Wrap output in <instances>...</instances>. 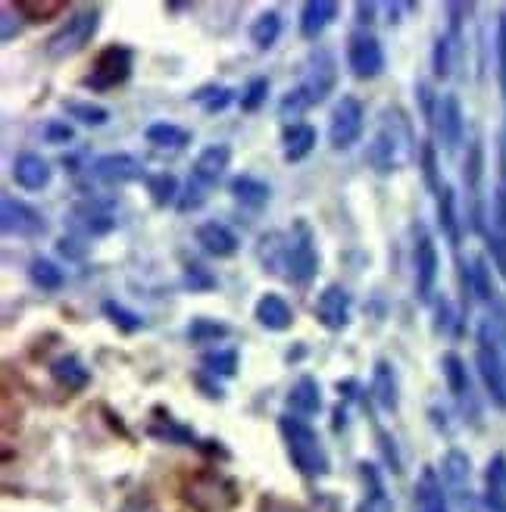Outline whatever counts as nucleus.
<instances>
[{"instance_id":"obj_20","label":"nucleus","mask_w":506,"mask_h":512,"mask_svg":"<svg viewBox=\"0 0 506 512\" xmlns=\"http://www.w3.org/2000/svg\"><path fill=\"white\" fill-rule=\"evenodd\" d=\"M50 178H54V169L47 166V160L41 153H19L13 160V182L25 191H41L50 185Z\"/></svg>"},{"instance_id":"obj_1","label":"nucleus","mask_w":506,"mask_h":512,"mask_svg":"<svg viewBox=\"0 0 506 512\" xmlns=\"http://www.w3.org/2000/svg\"><path fill=\"white\" fill-rule=\"evenodd\" d=\"M416 153V135L413 122L403 107H385L382 119H378V132L366 150V160L378 175L400 172L413 160Z\"/></svg>"},{"instance_id":"obj_3","label":"nucleus","mask_w":506,"mask_h":512,"mask_svg":"<svg viewBox=\"0 0 506 512\" xmlns=\"http://www.w3.org/2000/svg\"><path fill=\"white\" fill-rule=\"evenodd\" d=\"M278 431H282L285 450L291 456V463L300 475L307 478H325L332 469V459H328L319 434L303 422L300 416H282L278 419Z\"/></svg>"},{"instance_id":"obj_4","label":"nucleus","mask_w":506,"mask_h":512,"mask_svg":"<svg viewBox=\"0 0 506 512\" xmlns=\"http://www.w3.org/2000/svg\"><path fill=\"white\" fill-rule=\"evenodd\" d=\"M232 163V147L229 144H210L197 153V160H194V169H191V178H188V185L185 191L179 194V213H194L200 210L204 203L210 200V191L219 185V178L225 175V169H229Z\"/></svg>"},{"instance_id":"obj_45","label":"nucleus","mask_w":506,"mask_h":512,"mask_svg":"<svg viewBox=\"0 0 506 512\" xmlns=\"http://www.w3.org/2000/svg\"><path fill=\"white\" fill-rule=\"evenodd\" d=\"M497 82H500L503 107H506V10L497 19Z\"/></svg>"},{"instance_id":"obj_48","label":"nucleus","mask_w":506,"mask_h":512,"mask_svg":"<svg viewBox=\"0 0 506 512\" xmlns=\"http://www.w3.org/2000/svg\"><path fill=\"white\" fill-rule=\"evenodd\" d=\"M0 16H4V19H0V22H4V32H0V41H13L19 32H22V22L19 19H25L22 13H19V7L16 4H4V7H0Z\"/></svg>"},{"instance_id":"obj_14","label":"nucleus","mask_w":506,"mask_h":512,"mask_svg":"<svg viewBox=\"0 0 506 512\" xmlns=\"http://www.w3.org/2000/svg\"><path fill=\"white\" fill-rule=\"evenodd\" d=\"M435 128H438V135H441L444 150L447 153H457V147L463 144V135H466V116H463V104H460L457 94L438 97Z\"/></svg>"},{"instance_id":"obj_25","label":"nucleus","mask_w":506,"mask_h":512,"mask_svg":"<svg viewBox=\"0 0 506 512\" xmlns=\"http://www.w3.org/2000/svg\"><path fill=\"white\" fill-rule=\"evenodd\" d=\"M50 378H54L63 391H72V394H79L88 388V381H91V372L85 369V363L79 360V356H60V360L50 363Z\"/></svg>"},{"instance_id":"obj_7","label":"nucleus","mask_w":506,"mask_h":512,"mask_svg":"<svg viewBox=\"0 0 506 512\" xmlns=\"http://www.w3.org/2000/svg\"><path fill=\"white\" fill-rule=\"evenodd\" d=\"M132 63H135L132 47H125V44H110V47H104V50H100V54L94 57V66H91V72L82 79V85L91 88V91H113V88H119V85L129 82Z\"/></svg>"},{"instance_id":"obj_12","label":"nucleus","mask_w":506,"mask_h":512,"mask_svg":"<svg viewBox=\"0 0 506 512\" xmlns=\"http://www.w3.org/2000/svg\"><path fill=\"white\" fill-rule=\"evenodd\" d=\"M438 247L435 238L428 235L425 225H416V241H413V272H416V294L419 300H432L435 285H438Z\"/></svg>"},{"instance_id":"obj_43","label":"nucleus","mask_w":506,"mask_h":512,"mask_svg":"<svg viewBox=\"0 0 506 512\" xmlns=\"http://www.w3.org/2000/svg\"><path fill=\"white\" fill-rule=\"evenodd\" d=\"M104 316H107L116 328H122L125 335H135V331L144 328V319H141L138 313H132V310H125V306L116 303V300H107V303H104Z\"/></svg>"},{"instance_id":"obj_49","label":"nucleus","mask_w":506,"mask_h":512,"mask_svg":"<svg viewBox=\"0 0 506 512\" xmlns=\"http://www.w3.org/2000/svg\"><path fill=\"white\" fill-rule=\"evenodd\" d=\"M435 316H438V322H435V328L441 331V335H453L457 331V313H453V306H450V300L447 297H441L438 303H435Z\"/></svg>"},{"instance_id":"obj_55","label":"nucleus","mask_w":506,"mask_h":512,"mask_svg":"<svg viewBox=\"0 0 506 512\" xmlns=\"http://www.w3.org/2000/svg\"><path fill=\"white\" fill-rule=\"evenodd\" d=\"M372 13H375V4H357V16H360L363 25L372 22Z\"/></svg>"},{"instance_id":"obj_11","label":"nucleus","mask_w":506,"mask_h":512,"mask_svg":"<svg viewBox=\"0 0 506 512\" xmlns=\"http://www.w3.org/2000/svg\"><path fill=\"white\" fill-rule=\"evenodd\" d=\"M347 66L363 82H372L385 72V50L372 32H357L347 41Z\"/></svg>"},{"instance_id":"obj_18","label":"nucleus","mask_w":506,"mask_h":512,"mask_svg":"<svg viewBox=\"0 0 506 512\" xmlns=\"http://www.w3.org/2000/svg\"><path fill=\"white\" fill-rule=\"evenodd\" d=\"M69 222H72V228L79 235H85V238H100V235H110L113 228H116V216L110 213V210H104L100 203H79V207L72 210V216H69Z\"/></svg>"},{"instance_id":"obj_2","label":"nucleus","mask_w":506,"mask_h":512,"mask_svg":"<svg viewBox=\"0 0 506 512\" xmlns=\"http://www.w3.org/2000/svg\"><path fill=\"white\" fill-rule=\"evenodd\" d=\"M338 85V63L335 57L328 54V50H313L310 60H307V69H303V79L297 88H291L282 104H278V113H282L285 119H297L300 113H307L310 107L322 104V100L335 91Z\"/></svg>"},{"instance_id":"obj_5","label":"nucleus","mask_w":506,"mask_h":512,"mask_svg":"<svg viewBox=\"0 0 506 512\" xmlns=\"http://www.w3.org/2000/svg\"><path fill=\"white\" fill-rule=\"evenodd\" d=\"M475 366H478V375H482L488 397L500 409H506V360L500 353L491 316H485L482 322H478V331H475Z\"/></svg>"},{"instance_id":"obj_21","label":"nucleus","mask_w":506,"mask_h":512,"mask_svg":"<svg viewBox=\"0 0 506 512\" xmlns=\"http://www.w3.org/2000/svg\"><path fill=\"white\" fill-rule=\"evenodd\" d=\"M335 19H338L335 0H310V4H303L300 10V35L307 41H316Z\"/></svg>"},{"instance_id":"obj_38","label":"nucleus","mask_w":506,"mask_h":512,"mask_svg":"<svg viewBox=\"0 0 506 512\" xmlns=\"http://www.w3.org/2000/svg\"><path fill=\"white\" fill-rule=\"evenodd\" d=\"M66 113H69V119L91 125V128H100V125L110 122V110L100 107V104H91V100H69Z\"/></svg>"},{"instance_id":"obj_29","label":"nucleus","mask_w":506,"mask_h":512,"mask_svg":"<svg viewBox=\"0 0 506 512\" xmlns=\"http://www.w3.org/2000/svg\"><path fill=\"white\" fill-rule=\"evenodd\" d=\"M282 144H285V160L288 163H300L307 160L313 147H316V128L307 125V122H291L282 135Z\"/></svg>"},{"instance_id":"obj_35","label":"nucleus","mask_w":506,"mask_h":512,"mask_svg":"<svg viewBox=\"0 0 506 512\" xmlns=\"http://www.w3.org/2000/svg\"><path fill=\"white\" fill-rule=\"evenodd\" d=\"M463 285H466L478 300L494 303V278H491V269H488V260H485V256H475L472 266L463 272Z\"/></svg>"},{"instance_id":"obj_44","label":"nucleus","mask_w":506,"mask_h":512,"mask_svg":"<svg viewBox=\"0 0 506 512\" xmlns=\"http://www.w3.org/2000/svg\"><path fill=\"white\" fill-rule=\"evenodd\" d=\"M200 107H204L207 113H219V110H225L232 104V88H222V85H216V88H200L197 94H191Z\"/></svg>"},{"instance_id":"obj_42","label":"nucleus","mask_w":506,"mask_h":512,"mask_svg":"<svg viewBox=\"0 0 506 512\" xmlns=\"http://www.w3.org/2000/svg\"><path fill=\"white\" fill-rule=\"evenodd\" d=\"M188 338L194 341V344H216V341H222V338H229V325H222V322H216V319H194L191 325H188Z\"/></svg>"},{"instance_id":"obj_41","label":"nucleus","mask_w":506,"mask_h":512,"mask_svg":"<svg viewBox=\"0 0 506 512\" xmlns=\"http://www.w3.org/2000/svg\"><path fill=\"white\" fill-rule=\"evenodd\" d=\"M16 7L29 22H47V19H57L60 13H66L63 0H19Z\"/></svg>"},{"instance_id":"obj_28","label":"nucleus","mask_w":506,"mask_h":512,"mask_svg":"<svg viewBox=\"0 0 506 512\" xmlns=\"http://www.w3.org/2000/svg\"><path fill=\"white\" fill-rule=\"evenodd\" d=\"M372 397L378 400V406L388 409V413H397V406H400L397 375H394V366L388 360H378L372 369Z\"/></svg>"},{"instance_id":"obj_33","label":"nucleus","mask_w":506,"mask_h":512,"mask_svg":"<svg viewBox=\"0 0 506 512\" xmlns=\"http://www.w3.org/2000/svg\"><path fill=\"white\" fill-rule=\"evenodd\" d=\"M232 197L238 203H244V207L250 210H263L266 203H269V185L260 182V178H253V175H238L232 178Z\"/></svg>"},{"instance_id":"obj_51","label":"nucleus","mask_w":506,"mask_h":512,"mask_svg":"<svg viewBox=\"0 0 506 512\" xmlns=\"http://www.w3.org/2000/svg\"><path fill=\"white\" fill-rule=\"evenodd\" d=\"M44 138H47L50 144H66V141H72V128H69L66 122H50V125H47V132H44Z\"/></svg>"},{"instance_id":"obj_32","label":"nucleus","mask_w":506,"mask_h":512,"mask_svg":"<svg viewBox=\"0 0 506 512\" xmlns=\"http://www.w3.org/2000/svg\"><path fill=\"white\" fill-rule=\"evenodd\" d=\"M438 225H441L444 238H447L453 247H460V216H457V194H453V188H450V185H441V191H438Z\"/></svg>"},{"instance_id":"obj_13","label":"nucleus","mask_w":506,"mask_h":512,"mask_svg":"<svg viewBox=\"0 0 506 512\" xmlns=\"http://www.w3.org/2000/svg\"><path fill=\"white\" fill-rule=\"evenodd\" d=\"M0 225H4L7 235H16V238H41L47 232V219L32 203L16 200V197H4V203H0Z\"/></svg>"},{"instance_id":"obj_6","label":"nucleus","mask_w":506,"mask_h":512,"mask_svg":"<svg viewBox=\"0 0 506 512\" xmlns=\"http://www.w3.org/2000/svg\"><path fill=\"white\" fill-rule=\"evenodd\" d=\"M100 29V7H82L75 10L60 29L47 38V57L54 60H69L91 44V38Z\"/></svg>"},{"instance_id":"obj_53","label":"nucleus","mask_w":506,"mask_h":512,"mask_svg":"<svg viewBox=\"0 0 506 512\" xmlns=\"http://www.w3.org/2000/svg\"><path fill=\"white\" fill-rule=\"evenodd\" d=\"M75 244H82V241H79V238H63V241H60V253L82 256V253H85V247H75Z\"/></svg>"},{"instance_id":"obj_31","label":"nucleus","mask_w":506,"mask_h":512,"mask_svg":"<svg viewBox=\"0 0 506 512\" xmlns=\"http://www.w3.org/2000/svg\"><path fill=\"white\" fill-rule=\"evenodd\" d=\"M147 144H154L160 150H182L191 144V132L182 125H175V122H154V125H147V132H144Z\"/></svg>"},{"instance_id":"obj_47","label":"nucleus","mask_w":506,"mask_h":512,"mask_svg":"<svg viewBox=\"0 0 506 512\" xmlns=\"http://www.w3.org/2000/svg\"><path fill=\"white\" fill-rule=\"evenodd\" d=\"M422 172H425V182L435 194L441 191V178H438V153H435V144L425 141L422 144Z\"/></svg>"},{"instance_id":"obj_22","label":"nucleus","mask_w":506,"mask_h":512,"mask_svg":"<svg viewBox=\"0 0 506 512\" xmlns=\"http://www.w3.org/2000/svg\"><path fill=\"white\" fill-rule=\"evenodd\" d=\"M253 316H257V322L266 331H288L294 325V310H291L282 294H263L257 300V310H253Z\"/></svg>"},{"instance_id":"obj_8","label":"nucleus","mask_w":506,"mask_h":512,"mask_svg":"<svg viewBox=\"0 0 506 512\" xmlns=\"http://www.w3.org/2000/svg\"><path fill=\"white\" fill-rule=\"evenodd\" d=\"M185 500L197 512H229L238 503V488L232 478L219 472H200L188 481Z\"/></svg>"},{"instance_id":"obj_10","label":"nucleus","mask_w":506,"mask_h":512,"mask_svg":"<svg viewBox=\"0 0 506 512\" xmlns=\"http://www.w3.org/2000/svg\"><path fill=\"white\" fill-rule=\"evenodd\" d=\"M363 125H366V107L360 97L344 94L335 110H332V125H328V141L332 147L344 150L350 144H357L363 135Z\"/></svg>"},{"instance_id":"obj_19","label":"nucleus","mask_w":506,"mask_h":512,"mask_svg":"<svg viewBox=\"0 0 506 512\" xmlns=\"http://www.w3.org/2000/svg\"><path fill=\"white\" fill-rule=\"evenodd\" d=\"M194 238H197L200 250L216 256V260H229V256H235L238 247H241L238 235L232 232L229 225H222V222H204V225L197 228Z\"/></svg>"},{"instance_id":"obj_34","label":"nucleus","mask_w":506,"mask_h":512,"mask_svg":"<svg viewBox=\"0 0 506 512\" xmlns=\"http://www.w3.org/2000/svg\"><path fill=\"white\" fill-rule=\"evenodd\" d=\"M360 472H363V481L369 484V491H366V497L360 500L357 512H394V503H391V497L385 494L382 478H378L375 466L363 463V466H360Z\"/></svg>"},{"instance_id":"obj_9","label":"nucleus","mask_w":506,"mask_h":512,"mask_svg":"<svg viewBox=\"0 0 506 512\" xmlns=\"http://www.w3.org/2000/svg\"><path fill=\"white\" fill-rule=\"evenodd\" d=\"M288 241V278L294 285H310L319 272V247L313 228L307 222H294Z\"/></svg>"},{"instance_id":"obj_54","label":"nucleus","mask_w":506,"mask_h":512,"mask_svg":"<svg viewBox=\"0 0 506 512\" xmlns=\"http://www.w3.org/2000/svg\"><path fill=\"white\" fill-rule=\"evenodd\" d=\"M122 512H154L150 509V503L147 500H132V503H125V509Z\"/></svg>"},{"instance_id":"obj_50","label":"nucleus","mask_w":506,"mask_h":512,"mask_svg":"<svg viewBox=\"0 0 506 512\" xmlns=\"http://www.w3.org/2000/svg\"><path fill=\"white\" fill-rule=\"evenodd\" d=\"M185 285H188L191 291H207V288H213V285H216V278H213L204 266L191 263V266L185 269Z\"/></svg>"},{"instance_id":"obj_24","label":"nucleus","mask_w":506,"mask_h":512,"mask_svg":"<svg viewBox=\"0 0 506 512\" xmlns=\"http://www.w3.org/2000/svg\"><path fill=\"white\" fill-rule=\"evenodd\" d=\"M416 509L419 512H450L447 488L441 484L435 469H422V475L416 481Z\"/></svg>"},{"instance_id":"obj_27","label":"nucleus","mask_w":506,"mask_h":512,"mask_svg":"<svg viewBox=\"0 0 506 512\" xmlns=\"http://www.w3.org/2000/svg\"><path fill=\"white\" fill-rule=\"evenodd\" d=\"M288 409L294 416H316L322 409V391L313 375H303L294 381V388L288 391Z\"/></svg>"},{"instance_id":"obj_15","label":"nucleus","mask_w":506,"mask_h":512,"mask_svg":"<svg viewBox=\"0 0 506 512\" xmlns=\"http://www.w3.org/2000/svg\"><path fill=\"white\" fill-rule=\"evenodd\" d=\"M94 178L100 185H110V188L132 185L138 178H144V166L132 153H107V157H100L94 163Z\"/></svg>"},{"instance_id":"obj_16","label":"nucleus","mask_w":506,"mask_h":512,"mask_svg":"<svg viewBox=\"0 0 506 512\" xmlns=\"http://www.w3.org/2000/svg\"><path fill=\"white\" fill-rule=\"evenodd\" d=\"M441 369H444V378H447V391L457 397V403L463 406V413L469 409L472 416H478L475 409V394H472V378H469V369L463 363V356L457 353H444L441 356Z\"/></svg>"},{"instance_id":"obj_37","label":"nucleus","mask_w":506,"mask_h":512,"mask_svg":"<svg viewBox=\"0 0 506 512\" xmlns=\"http://www.w3.org/2000/svg\"><path fill=\"white\" fill-rule=\"evenodd\" d=\"M29 275H32V281H35V285H38L41 291H60V288L66 285L63 269H60L57 263L44 260V256H35L32 266H29Z\"/></svg>"},{"instance_id":"obj_26","label":"nucleus","mask_w":506,"mask_h":512,"mask_svg":"<svg viewBox=\"0 0 506 512\" xmlns=\"http://www.w3.org/2000/svg\"><path fill=\"white\" fill-rule=\"evenodd\" d=\"M469 475H472V463L463 450H447L441 459V481L444 488L466 497L469 494Z\"/></svg>"},{"instance_id":"obj_46","label":"nucleus","mask_w":506,"mask_h":512,"mask_svg":"<svg viewBox=\"0 0 506 512\" xmlns=\"http://www.w3.org/2000/svg\"><path fill=\"white\" fill-rule=\"evenodd\" d=\"M266 94H269V79H253L241 94V110H247V113L260 110L266 104Z\"/></svg>"},{"instance_id":"obj_52","label":"nucleus","mask_w":506,"mask_h":512,"mask_svg":"<svg viewBox=\"0 0 506 512\" xmlns=\"http://www.w3.org/2000/svg\"><path fill=\"white\" fill-rule=\"evenodd\" d=\"M260 512H307V509H300V506H294L288 500H278V497H266L260 503Z\"/></svg>"},{"instance_id":"obj_40","label":"nucleus","mask_w":506,"mask_h":512,"mask_svg":"<svg viewBox=\"0 0 506 512\" xmlns=\"http://www.w3.org/2000/svg\"><path fill=\"white\" fill-rule=\"evenodd\" d=\"M200 366H204L210 375H222V378H232L238 372V350H210L200 356Z\"/></svg>"},{"instance_id":"obj_23","label":"nucleus","mask_w":506,"mask_h":512,"mask_svg":"<svg viewBox=\"0 0 506 512\" xmlns=\"http://www.w3.org/2000/svg\"><path fill=\"white\" fill-rule=\"evenodd\" d=\"M288 232H266L260 238L257 256L269 275H285L288 278Z\"/></svg>"},{"instance_id":"obj_17","label":"nucleus","mask_w":506,"mask_h":512,"mask_svg":"<svg viewBox=\"0 0 506 512\" xmlns=\"http://www.w3.org/2000/svg\"><path fill=\"white\" fill-rule=\"evenodd\" d=\"M316 319L328 331H341L350 322V294L341 285H328L316 300Z\"/></svg>"},{"instance_id":"obj_39","label":"nucleus","mask_w":506,"mask_h":512,"mask_svg":"<svg viewBox=\"0 0 506 512\" xmlns=\"http://www.w3.org/2000/svg\"><path fill=\"white\" fill-rule=\"evenodd\" d=\"M147 194H150V200L157 203V207H169V203L175 200L179 203V182H175V175H169V172H160V175H150L147 178Z\"/></svg>"},{"instance_id":"obj_30","label":"nucleus","mask_w":506,"mask_h":512,"mask_svg":"<svg viewBox=\"0 0 506 512\" xmlns=\"http://www.w3.org/2000/svg\"><path fill=\"white\" fill-rule=\"evenodd\" d=\"M485 506L491 512H506V456L497 453L485 469Z\"/></svg>"},{"instance_id":"obj_36","label":"nucleus","mask_w":506,"mask_h":512,"mask_svg":"<svg viewBox=\"0 0 506 512\" xmlns=\"http://www.w3.org/2000/svg\"><path fill=\"white\" fill-rule=\"evenodd\" d=\"M278 35H282V16H278L275 10L260 13L257 19H253V25H250V41H253V47H257V50L275 47Z\"/></svg>"}]
</instances>
